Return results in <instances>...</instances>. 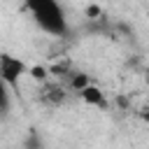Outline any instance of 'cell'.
Returning <instances> with one entry per match:
<instances>
[{
  "instance_id": "obj_8",
  "label": "cell",
  "mask_w": 149,
  "mask_h": 149,
  "mask_svg": "<svg viewBox=\"0 0 149 149\" xmlns=\"http://www.w3.org/2000/svg\"><path fill=\"white\" fill-rule=\"evenodd\" d=\"M70 72H72L70 61H58V63L49 65V74H56V77H68Z\"/></svg>"
},
{
  "instance_id": "obj_9",
  "label": "cell",
  "mask_w": 149,
  "mask_h": 149,
  "mask_svg": "<svg viewBox=\"0 0 149 149\" xmlns=\"http://www.w3.org/2000/svg\"><path fill=\"white\" fill-rule=\"evenodd\" d=\"M84 16H86L88 21H100V19H102V9H100L98 5H93V2H91V5H86V7H84Z\"/></svg>"
},
{
  "instance_id": "obj_10",
  "label": "cell",
  "mask_w": 149,
  "mask_h": 149,
  "mask_svg": "<svg viewBox=\"0 0 149 149\" xmlns=\"http://www.w3.org/2000/svg\"><path fill=\"white\" fill-rule=\"evenodd\" d=\"M9 109V98H7V86H5V81L0 79V114H5Z\"/></svg>"
},
{
  "instance_id": "obj_3",
  "label": "cell",
  "mask_w": 149,
  "mask_h": 149,
  "mask_svg": "<svg viewBox=\"0 0 149 149\" xmlns=\"http://www.w3.org/2000/svg\"><path fill=\"white\" fill-rule=\"evenodd\" d=\"M40 100L49 107H61L65 100H68V91L65 86L61 84H51V81H44L42 91H40Z\"/></svg>"
},
{
  "instance_id": "obj_6",
  "label": "cell",
  "mask_w": 149,
  "mask_h": 149,
  "mask_svg": "<svg viewBox=\"0 0 149 149\" xmlns=\"http://www.w3.org/2000/svg\"><path fill=\"white\" fill-rule=\"evenodd\" d=\"M30 79H35V81H40V84H44V81H49V68L47 65H30L28 68V72H26Z\"/></svg>"
},
{
  "instance_id": "obj_4",
  "label": "cell",
  "mask_w": 149,
  "mask_h": 149,
  "mask_svg": "<svg viewBox=\"0 0 149 149\" xmlns=\"http://www.w3.org/2000/svg\"><path fill=\"white\" fill-rule=\"evenodd\" d=\"M77 95H79L86 105H91V107H98V109H107V107H109L105 91H102L100 86H95V84H88V86H86V88H81Z\"/></svg>"
},
{
  "instance_id": "obj_7",
  "label": "cell",
  "mask_w": 149,
  "mask_h": 149,
  "mask_svg": "<svg viewBox=\"0 0 149 149\" xmlns=\"http://www.w3.org/2000/svg\"><path fill=\"white\" fill-rule=\"evenodd\" d=\"M23 149H44V140H42V135H40L35 128H30V133L26 135Z\"/></svg>"
},
{
  "instance_id": "obj_2",
  "label": "cell",
  "mask_w": 149,
  "mask_h": 149,
  "mask_svg": "<svg viewBox=\"0 0 149 149\" xmlns=\"http://www.w3.org/2000/svg\"><path fill=\"white\" fill-rule=\"evenodd\" d=\"M26 72H28V65L21 58H16L12 54H0V79L5 81L7 88L16 91L19 88V79Z\"/></svg>"
},
{
  "instance_id": "obj_1",
  "label": "cell",
  "mask_w": 149,
  "mask_h": 149,
  "mask_svg": "<svg viewBox=\"0 0 149 149\" xmlns=\"http://www.w3.org/2000/svg\"><path fill=\"white\" fill-rule=\"evenodd\" d=\"M26 9L30 12L37 28H42L51 37L68 35V19L58 0H23Z\"/></svg>"
},
{
  "instance_id": "obj_11",
  "label": "cell",
  "mask_w": 149,
  "mask_h": 149,
  "mask_svg": "<svg viewBox=\"0 0 149 149\" xmlns=\"http://www.w3.org/2000/svg\"><path fill=\"white\" fill-rule=\"evenodd\" d=\"M140 119H142V121H144V123H147V126H149V107H147V109H142V112H140Z\"/></svg>"
},
{
  "instance_id": "obj_5",
  "label": "cell",
  "mask_w": 149,
  "mask_h": 149,
  "mask_svg": "<svg viewBox=\"0 0 149 149\" xmlns=\"http://www.w3.org/2000/svg\"><path fill=\"white\" fill-rule=\"evenodd\" d=\"M88 84H93V81H91V77H88L86 72L72 70V72L68 74V86H70V91H74V93H79V91H81V88H86Z\"/></svg>"
}]
</instances>
